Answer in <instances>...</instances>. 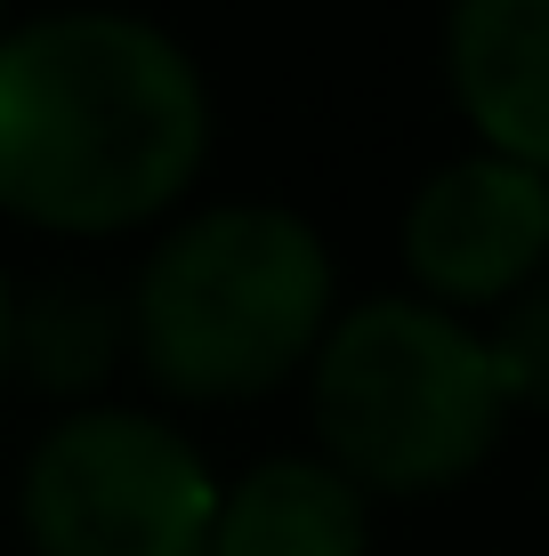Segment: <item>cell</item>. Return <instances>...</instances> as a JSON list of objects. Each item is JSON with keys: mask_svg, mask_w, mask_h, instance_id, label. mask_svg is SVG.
Instances as JSON below:
<instances>
[{"mask_svg": "<svg viewBox=\"0 0 549 556\" xmlns=\"http://www.w3.org/2000/svg\"><path fill=\"white\" fill-rule=\"evenodd\" d=\"M16 516L41 556H202L219 476L170 419L73 412L33 444Z\"/></svg>", "mask_w": 549, "mask_h": 556, "instance_id": "4", "label": "cell"}, {"mask_svg": "<svg viewBox=\"0 0 549 556\" xmlns=\"http://www.w3.org/2000/svg\"><path fill=\"white\" fill-rule=\"evenodd\" d=\"M372 508L332 459H259L235 492H219L202 556H364Z\"/></svg>", "mask_w": 549, "mask_h": 556, "instance_id": "7", "label": "cell"}, {"mask_svg": "<svg viewBox=\"0 0 549 556\" xmlns=\"http://www.w3.org/2000/svg\"><path fill=\"white\" fill-rule=\"evenodd\" d=\"M445 81L485 153L549 178V0H452Z\"/></svg>", "mask_w": 549, "mask_h": 556, "instance_id": "6", "label": "cell"}, {"mask_svg": "<svg viewBox=\"0 0 549 556\" xmlns=\"http://www.w3.org/2000/svg\"><path fill=\"white\" fill-rule=\"evenodd\" d=\"M0 9H9V0H0Z\"/></svg>", "mask_w": 549, "mask_h": 556, "instance_id": "11", "label": "cell"}, {"mask_svg": "<svg viewBox=\"0 0 549 556\" xmlns=\"http://www.w3.org/2000/svg\"><path fill=\"white\" fill-rule=\"evenodd\" d=\"M211 153V89L162 25L57 9L0 33V210L57 235L162 218Z\"/></svg>", "mask_w": 549, "mask_h": 556, "instance_id": "1", "label": "cell"}, {"mask_svg": "<svg viewBox=\"0 0 549 556\" xmlns=\"http://www.w3.org/2000/svg\"><path fill=\"white\" fill-rule=\"evenodd\" d=\"M485 363H494L501 404L549 412V275H534L501 306V331L485 339Z\"/></svg>", "mask_w": 549, "mask_h": 556, "instance_id": "9", "label": "cell"}, {"mask_svg": "<svg viewBox=\"0 0 549 556\" xmlns=\"http://www.w3.org/2000/svg\"><path fill=\"white\" fill-rule=\"evenodd\" d=\"M129 355V299L89 275H49L41 291H9V371L41 395H89Z\"/></svg>", "mask_w": 549, "mask_h": 556, "instance_id": "8", "label": "cell"}, {"mask_svg": "<svg viewBox=\"0 0 549 556\" xmlns=\"http://www.w3.org/2000/svg\"><path fill=\"white\" fill-rule=\"evenodd\" d=\"M0 379H9V275H0Z\"/></svg>", "mask_w": 549, "mask_h": 556, "instance_id": "10", "label": "cell"}, {"mask_svg": "<svg viewBox=\"0 0 549 556\" xmlns=\"http://www.w3.org/2000/svg\"><path fill=\"white\" fill-rule=\"evenodd\" d=\"M315 435L355 492H445L494 452L501 388L485 339L428 299H364L315 339Z\"/></svg>", "mask_w": 549, "mask_h": 556, "instance_id": "3", "label": "cell"}, {"mask_svg": "<svg viewBox=\"0 0 549 556\" xmlns=\"http://www.w3.org/2000/svg\"><path fill=\"white\" fill-rule=\"evenodd\" d=\"M404 266L428 306H509L549 266V178L461 153L404 202Z\"/></svg>", "mask_w": 549, "mask_h": 556, "instance_id": "5", "label": "cell"}, {"mask_svg": "<svg viewBox=\"0 0 549 556\" xmlns=\"http://www.w3.org/2000/svg\"><path fill=\"white\" fill-rule=\"evenodd\" d=\"M332 331V251L299 210L226 202L170 226L129 282V355L186 404L267 395Z\"/></svg>", "mask_w": 549, "mask_h": 556, "instance_id": "2", "label": "cell"}]
</instances>
